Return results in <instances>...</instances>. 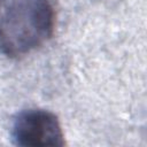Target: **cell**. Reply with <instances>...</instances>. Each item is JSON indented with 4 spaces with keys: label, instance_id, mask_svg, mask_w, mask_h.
Masks as SVG:
<instances>
[{
    "label": "cell",
    "instance_id": "obj_1",
    "mask_svg": "<svg viewBox=\"0 0 147 147\" xmlns=\"http://www.w3.org/2000/svg\"><path fill=\"white\" fill-rule=\"evenodd\" d=\"M55 28L53 0H0V53L21 57L46 44Z\"/></svg>",
    "mask_w": 147,
    "mask_h": 147
},
{
    "label": "cell",
    "instance_id": "obj_2",
    "mask_svg": "<svg viewBox=\"0 0 147 147\" xmlns=\"http://www.w3.org/2000/svg\"><path fill=\"white\" fill-rule=\"evenodd\" d=\"M10 137L16 146H63L64 134L57 116L46 109L30 108L13 119Z\"/></svg>",
    "mask_w": 147,
    "mask_h": 147
}]
</instances>
